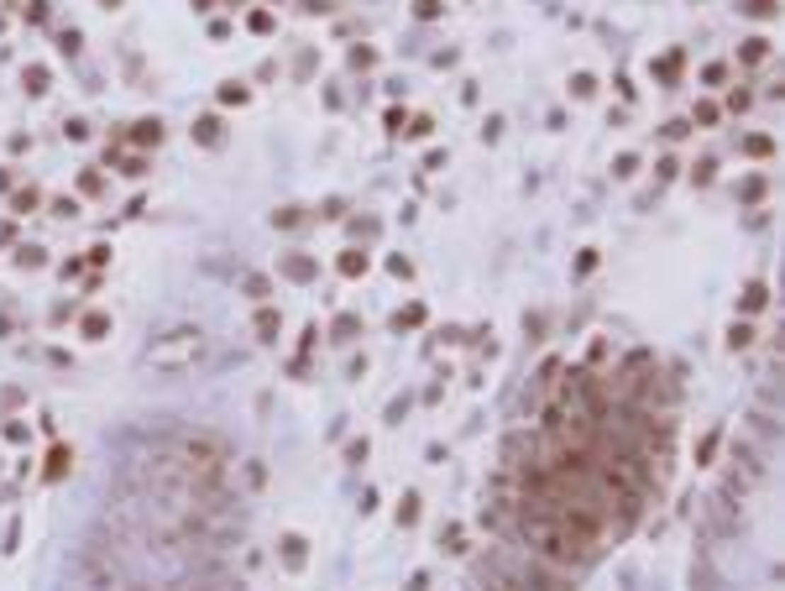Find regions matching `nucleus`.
<instances>
[{"label":"nucleus","instance_id":"nucleus-1","mask_svg":"<svg viewBox=\"0 0 785 591\" xmlns=\"http://www.w3.org/2000/svg\"><path fill=\"white\" fill-rule=\"evenodd\" d=\"M194 131H199V142H205V147H215V142H220V120H199Z\"/></svg>","mask_w":785,"mask_h":591},{"label":"nucleus","instance_id":"nucleus-2","mask_svg":"<svg viewBox=\"0 0 785 591\" xmlns=\"http://www.w3.org/2000/svg\"><path fill=\"white\" fill-rule=\"evenodd\" d=\"M440 11H445L440 0H414V16H419V21H435V16H440Z\"/></svg>","mask_w":785,"mask_h":591},{"label":"nucleus","instance_id":"nucleus-3","mask_svg":"<svg viewBox=\"0 0 785 591\" xmlns=\"http://www.w3.org/2000/svg\"><path fill=\"white\" fill-rule=\"evenodd\" d=\"M764 52H769V42H764V37H749V42H743V58H749V63H760Z\"/></svg>","mask_w":785,"mask_h":591},{"label":"nucleus","instance_id":"nucleus-4","mask_svg":"<svg viewBox=\"0 0 785 591\" xmlns=\"http://www.w3.org/2000/svg\"><path fill=\"white\" fill-rule=\"evenodd\" d=\"M246 26H251V32H273V11H251Z\"/></svg>","mask_w":785,"mask_h":591},{"label":"nucleus","instance_id":"nucleus-5","mask_svg":"<svg viewBox=\"0 0 785 591\" xmlns=\"http://www.w3.org/2000/svg\"><path fill=\"white\" fill-rule=\"evenodd\" d=\"M340 272H367V257H362V251H345V257H340Z\"/></svg>","mask_w":785,"mask_h":591},{"label":"nucleus","instance_id":"nucleus-6","mask_svg":"<svg viewBox=\"0 0 785 591\" xmlns=\"http://www.w3.org/2000/svg\"><path fill=\"white\" fill-rule=\"evenodd\" d=\"M26 84H32V95H42V89H47V69H26Z\"/></svg>","mask_w":785,"mask_h":591},{"label":"nucleus","instance_id":"nucleus-7","mask_svg":"<svg viewBox=\"0 0 785 591\" xmlns=\"http://www.w3.org/2000/svg\"><path fill=\"white\" fill-rule=\"evenodd\" d=\"M220 100H225V105H241L246 89H241V84H220Z\"/></svg>","mask_w":785,"mask_h":591},{"label":"nucleus","instance_id":"nucleus-8","mask_svg":"<svg viewBox=\"0 0 785 591\" xmlns=\"http://www.w3.org/2000/svg\"><path fill=\"white\" fill-rule=\"evenodd\" d=\"M257 330H262V335L277 330V314H273V309H262V314H257Z\"/></svg>","mask_w":785,"mask_h":591},{"label":"nucleus","instance_id":"nucleus-9","mask_svg":"<svg viewBox=\"0 0 785 591\" xmlns=\"http://www.w3.org/2000/svg\"><path fill=\"white\" fill-rule=\"evenodd\" d=\"M743 11H749V16H769V11H775V0H749Z\"/></svg>","mask_w":785,"mask_h":591},{"label":"nucleus","instance_id":"nucleus-10","mask_svg":"<svg viewBox=\"0 0 785 591\" xmlns=\"http://www.w3.org/2000/svg\"><path fill=\"white\" fill-rule=\"evenodd\" d=\"M84 330H89V335H105V330H110V319H105V314H89Z\"/></svg>","mask_w":785,"mask_h":591},{"label":"nucleus","instance_id":"nucleus-11","mask_svg":"<svg viewBox=\"0 0 785 591\" xmlns=\"http://www.w3.org/2000/svg\"><path fill=\"white\" fill-rule=\"evenodd\" d=\"M194 11H210V0H194Z\"/></svg>","mask_w":785,"mask_h":591},{"label":"nucleus","instance_id":"nucleus-12","mask_svg":"<svg viewBox=\"0 0 785 591\" xmlns=\"http://www.w3.org/2000/svg\"><path fill=\"white\" fill-rule=\"evenodd\" d=\"M105 6H110V11H115V6H121V0H105Z\"/></svg>","mask_w":785,"mask_h":591}]
</instances>
